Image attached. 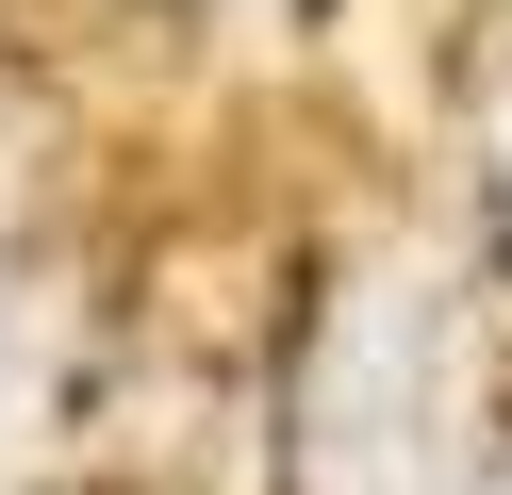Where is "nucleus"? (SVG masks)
<instances>
[{
    "instance_id": "obj_1",
    "label": "nucleus",
    "mask_w": 512,
    "mask_h": 495,
    "mask_svg": "<svg viewBox=\"0 0 512 495\" xmlns=\"http://www.w3.org/2000/svg\"><path fill=\"white\" fill-rule=\"evenodd\" d=\"M17 363H34V248H17V215H0V396H17Z\"/></svg>"
}]
</instances>
